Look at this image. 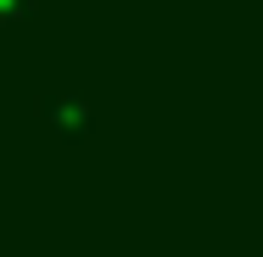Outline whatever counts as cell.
<instances>
[{
  "label": "cell",
  "mask_w": 263,
  "mask_h": 257,
  "mask_svg": "<svg viewBox=\"0 0 263 257\" xmlns=\"http://www.w3.org/2000/svg\"><path fill=\"white\" fill-rule=\"evenodd\" d=\"M34 0H0V23H11V17H23Z\"/></svg>",
  "instance_id": "cell-2"
},
{
  "label": "cell",
  "mask_w": 263,
  "mask_h": 257,
  "mask_svg": "<svg viewBox=\"0 0 263 257\" xmlns=\"http://www.w3.org/2000/svg\"><path fill=\"white\" fill-rule=\"evenodd\" d=\"M40 117H45V129H51L56 140H79V134L96 123L90 101L73 95V90H51V95H40Z\"/></svg>",
  "instance_id": "cell-1"
}]
</instances>
